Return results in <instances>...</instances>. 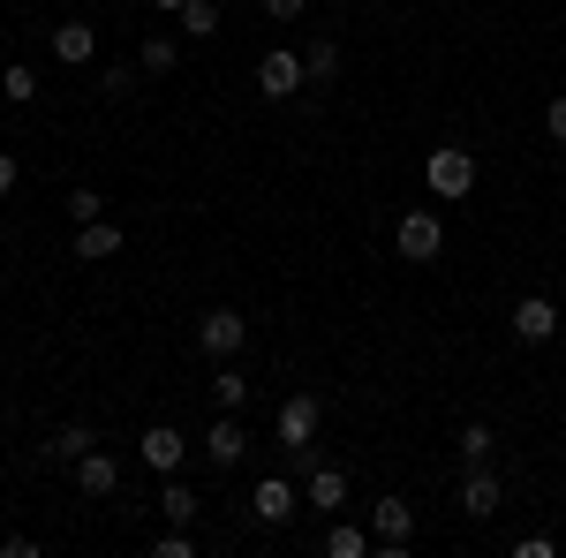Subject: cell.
Wrapping results in <instances>:
<instances>
[{"mask_svg":"<svg viewBox=\"0 0 566 558\" xmlns=\"http://www.w3.org/2000/svg\"><path fill=\"white\" fill-rule=\"evenodd\" d=\"M423 181H431L438 204H461V197L476 189V151H469V144H438L431 159H423Z\"/></svg>","mask_w":566,"mask_h":558,"instance_id":"1","label":"cell"},{"mask_svg":"<svg viewBox=\"0 0 566 558\" xmlns=\"http://www.w3.org/2000/svg\"><path fill=\"white\" fill-rule=\"evenodd\" d=\"M197 347H205L212 362H234V355L250 347V317H242V309H227V302L205 309V317H197Z\"/></svg>","mask_w":566,"mask_h":558,"instance_id":"2","label":"cell"},{"mask_svg":"<svg viewBox=\"0 0 566 558\" xmlns=\"http://www.w3.org/2000/svg\"><path fill=\"white\" fill-rule=\"evenodd\" d=\"M317 430H325V400L317 392H287L280 400V445L287 453H317Z\"/></svg>","mask_w":566,"mask_h":558,"instance_id":"3","label":"cell"},{"mask_svg":"<svg viewBox=\"0 0 566 558\" xmlns=\"http://www.w3.org/2000/svg\"><path fill=\"white\" fill-rule=\"evenodd\" d=\"M506 325H514V340L544 347V340H559L566 309H559V295H522V302H514V309H506Z\"/></svg>","mask_w":566,"mask_h":558,"instance_id":"4","label":"cell"},{"mask_svg":"<svg viewBox=\"0 0 566 558\" xmlns=\"http://www.w3.org/2000/svg\"><path fill=\"white\" fill-rule=\"evenodd\" d=\"M392 250H400L408 264H431L438 250H446V219H438L431 204H423V212H408L400 227H392Z\"/></svg>","mask_w":566,"mask_h":558,"instance_id":"5","label":"cell"},{"mask_svg":"<svg viewBox=\"0 0 566 558\" xmlns=\"http://www.w3.org/2000/svg\"><path fill=\"white\" fill-rule=\"evenodd\" d=\"M370 536H378L386 558H408V544H416V506L408 498H378L370 506Z\"/></svg>","mask_w":566,"mask_h":558,"instance_id":"6","label":"cell"},{"mask_svg":"<svg viewBox=\"0 0 566 558\" xmlns=\"http://www.w3.org/2000/svg\"><path fill=\"white\" fill-rule=\"evenodd\" d=\"M303 84H310V69H303V53H295V45H272V53L258 61V91L272 98V106H280V98H295Z\"/></svg>","mask_w":566,"mask_h":558,"instance_id":"7","label":"cell"},{"mask_svg":"<svg viewBox=\"0 0 566 558\" xmlns=\"http://www.w3.org/2000/svg\"><path fill=\"white\" fill-rule=\"evenodd\" d=\"M295 506H303V491H295L287 475H264L258 491H250V514H258L264 528H280V520H295Z\"/></svg>","mask_w":566,"mask_h":558,"instance_id":"8","label":"cell"},{"mask_svg":"<svg viewBox=\"0 0 566 558\" xmlns=\"http://www.w3.org/2000/svg\"><path fill=\"white\" fill-rule=\"evenodd\" d=\"M499 506H506V483L491 475V461H483V468H469V475H461V514H469V520H491V514H499Z\"/></svg>","mask_w":566,"mask_h":558,"instance_id":"9","label":"cell"},{"mask_svg":"<svg viewBox=\"0 0 566 558\" xmlns=\"http://www.w3.org/2000/svg\"><path fill=\"white\" fill-rule=\"evenodd\" d=\"M69 475H76V491H84V498H114V491H122V461H114V453H98V445H91L84 461H69Z\"/></svg>","mask_w":566,"mask_h":558,"instance_id":"10","label":"cell"},{"mask_svg":"<svg viewBox=\"0 0 566 558\" xmlns=\"http://www.w3.org/2000/svg\"><path fill=\"white\" fill-rule=\"evenodd\" d=\"M53 61H61V69H91V61H98V31H91L84 15H76V23H53Z\"/></svg>","mask_w":566,"mask_h":558,"instance_id":"11","label":"cell"},{"mask_svg":"<svg viewBox=\"0 0 566 558\" xmlns=\"http://www.w3.org/2000/svg\"><path fill=\"white\" fill-rule=\"evenodd\" d=\"M205 453H212L219 468H242V461H250V430L234 423V408H227V415L205 430Z\"/></svg>","mask_w":566,"mask_h":558,"instance_id":"12","label":"cell"},{"mask_svg":"<svg viewBox=\"0 0 566 558\" xmlns=\"http://www.w3.org/2000/svg\"><path fill=\"white\" fill-rule=\"evenodd\" d=\"M181 461H189V438H181L175 423H151L144 430V468H159V475H175Z\"/></svg>","mask_w":566,"mask_h":558,"instance_id":"13","label":"cell"},{"mask_svg":"<svg viewBox=\"0 0 566 558\" xmlns=\"http://www.w3.org/2000/svg\"><path fill=\"white\" fill-rule=\"evenodd\" d=\"M310 506H317V514L333 520L340 514V506H348V468H333V461H317V468H310V491H303Z\"/></svg>","mask_w":566,"mask_h":558,"instance_id":"14","label":"cell"},{"mask_svg":"<svg viewBox=\"0 0 566 558\" xmlns=\"http://www.w3.org/2000/svg\"><path fill=\"white\" fill-rule=\"evenodd\" d=\"M106 257H122V227L114 219H84L76 227V264H106Z\"/></svg>","mask_w":566,"mask_h":558,"instance_id":"15","label":"cell"},{"mask_svg":"<svg viewBox=\"0 0 566 558\" xmlns=\"http://www.w3.org/2000/svg\"><path fill=\"white\" fill-rule=\"evenodd\" d=\"M91 445H98V430H91V423H61L53 438H45V461H61V468H69V461H84Z\"/></svg>","mask_w":566,"mask_h":558,"instance_id":"16","label":"cell"},{"mask_svg":"<svg viewBox=\"0 0 566 558\" xmlns=\"http://www.w3.org/2000/svg\"><path fill=\"white\" fill-rule=\"evenodd\" d=\"M159 514H167V528H197V514H205V498H197L189 483H175V475H167V491H159Z\"/></svg>","mask_w":566,"mask_h":558,"instance_id":"17","label":"cell"},{"mask_svg":"<svg viewBox=\"0 0 566 558\" xmlns=\"http://www.w3.org/2000/svg\"><path fill=\"white\" fill-rule=\"evenodd\" d=\"M378 551V536H370V528H348V520H333V528H325V558H370Z\"/></svg>","mask_w":566,"mask_h":558,"instance_id":"18","label":"cell"},{"mask_svg":"<svg viewBox=\"0 0 566 558\" xmlns=\"http://www.w3.org/2000/svg\"><path fill=\"white\" fill-rule=\"evenodd\" d=\"M136 69H144V76H175V69H181V45L167 39V31H151L144 53H136Z\"/></svg>","mask_w":566,"mask_h":558,"instance_id":"19","label":"cell"},{"mask_svg":"<svg viewBox=\"0 0 566 558\" xmlns=\"http://www.w3.org/2000/svg\"><path fill=\"white\" fill-rule=\"evenodd\" d=\"M453 453H461L469 468H483V461L499 453V430H491V423H461V438H453Z\"/></svg>","mask_w":566,"mask_h":558,"instance_id":"20","label":"cell"},{"mask_svg":"<svg viewBox=\"0 0 566 558\" xmlns=\"http://www.w3.org/2000/svg\"><path fill=\"white\" fill-rule=\"evenodd\" d=\"M219 400V408H250V378H242V370H234V362H219L212 370V386H205Z\"/></svg>","mask_w":566,"mask_h":558,"instance_id":"21","label":"cell"},{"mask_svg":"<svg viewBox=\"0 0 566 558\" xmlns=\"http://www.w3.org/2000/svg\"><path fill=\"white\" fill-rule=\"evenodd\" d=\"M303 69H310V84H333V76H340V45H333V39H310L303 45Z\"/></svg>","mask_w":566,"mask_h":558,"instance_id":"22","label":"cell"},{"mask_svg":"<svg viewBox=\"0 0 566 558\" xmlns=\"http://www.w3.org/2000/svg\"><path fill=\"white\" fill-rule=\"evenodd\" d=\"M175 23H181V39H219V8L212 0H189Z\"/></svg>","mask_w":566,"mask_h":558,"instance_id":"23","label":"cell"},{"mask_svg":"<svg viewBox=\"0 0 566 558\" xmlns=\"http://www.w3.org/2000/svg\"><path fill=\"white\" fill-rule=\"evenodd\" d=\"M0 98H8V106H31V98H39V76H31L23 61H15V69H0Z\"/></svg>","mask_w":566,"mask_h":558,"instance_id":"24","label":"cell"},{"mask_svg":"<svg viewBox=\"0 0 566 558\" xmlns=\"http://www.w3.org/2000/svg\"><path fill=\"white\" fill-rule=\"evenodd\" d=\"M69 219L84 227V219H106V197L98 189H69Z\"/></svg>","mask_w":566,"mask_h":558,"instance_id":"25","label":"cell"},{"mask_svg":"<svg viewBox=\"0 0 566 558\" xmlns=\"http://www.w3.org/2000/svg\"><path fill=\"white\" fill-rule=\"evenodd\" d=\"M98 91H106V98H129V91H136V69H129V61H114V69L98 76Z\"/></svg>","mask_w":566,"mask_h":558,"instance_id":"26","label":"cell"},{"mask_svg":"<svg viewBox=\"0 0 566 558\" xmlns=\"http://www.w3.org/2000/svg\"><path fill=\"white\" fill-rule=\"evenodd\" d=\"M151 551H159V558H197V536H189V528H167Z\"/></svg>","mask_w":566,"mask_h":558,"instance_id":"27","label":"cell"},{"mask_svg":"<svg viewBox=\"0 0 566 558\" xmlns=\"http://www.w3.org/2000/svg\"><path fill=\"white\" fill-rule=\"evenodd\" d=\"M544 136H552V144H566V91L544 106Z\"/></svg>","mask_w":566,"mask_h":558,"instance_id":"28","label":"cell"},{"mask_svg":"<svg viewBox=\"0 0 566 558\" xmlns=\"http://www.w3.org/2000/svg\"><path fill=\"white\" fill-rule=\"evenodd\" d=\"M303 8H310V0H264V15H272V23H303Z\"/></svg>","mask_w":566,"mask_h":558,"instance_id":"29","label":"cell"},{"mask_svg":"<svg viewBox=\"0 0 566 558\" xmlns=\"http://www.w3.org/2000/svg\"><path fill=\"white\" fill-rule=\"evenodd\" d=\"M15 181H23V167H15V151H0V204L15 197Z\"/></svg>","mask_w":566,"mask_h":558,"instance_id":"30","label":"cell"},{"mask_svg":"<svg viewBox=\"0 0 566 558\" xmlns=\"http://www.w3.org/2000/svg\"><path fill=\"white\" fill-rule=\"evenodd\" d=\"M151 8H159V15H181V8H189V0H151Z\"/></svg>","mask_w":566,"mask_h":558,"instance_id":"31","label":"cell"},{"mask_svg":"<svg viewBox=\"0 0 566 558\" xmlns=\"http://www.w3.org/2000/svg\"><path fill=\"white\" fill-rule=\"evenodd\" d=\"M559 309H566V280H559Z\"/></svg>","mask_w":566,"mask_h":558,"instance_id":"32","label":"cell"},{"mask_svg":"<svg viewBox=\"0 0 566 558\" xmlns=\"http://www.w3.org/2000/svg\"><path fill=\"white\" fill-rule=\"evenodd\" d=\"M333 8H348V0H333Z\"/></svg>","mask_w":566,"mask_h":558,"instance_id":"33","label":"cell"}]
</instances>
